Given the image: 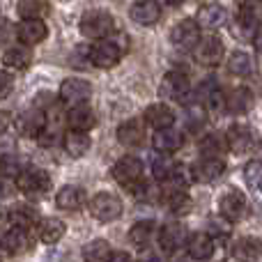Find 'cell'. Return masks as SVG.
<instances>
[{
	"mask_svg": "<svg viewBox=\"0 0 262 262\" xmlns=\"http://www.w3.org/2000/svg\"><path fill=\"white\" fill-rule=\"evenodd\" d=\"M78 28L90 39H106V35H111L113 30V16L106 9H90L81 16Z\"/></svg>",
	"mask_w": 262,
	"mask_h": 262,
	"instance_id": "1",
	"label": "cell"
},
{
	"mask_svg": "<svg viewBox=\"0 0 262 262\" xmlns=\"http://www.w3.org/2000/svg\"><path fill=\"white\" fill-rule=\"evenodd\" d=\"M16 189L28 198H39L51 189V177L41 168H23L16 175Z\"/></svg>",
	"mask_w": 262,
	"mask_h": 262,
	"instance_id": "2",
	"label": "cell"
},
{
	"mask_svg": "<svg viewBox=\"0 0 262 262\" xmlns=\"http://www.w3.org/2000/svg\"><path fill=\"white\" fill-rule=\"evenodd\" d=\"M90 212L97 221L101 223H111L122 214V200L115 193H108V191H101V193L92 195L90 200Z\"/></svg>",
	"mask_w": 262,
	"mask_h": 262,
	"instance_id": "3",
	"label": "cell"
},
{
	"mask_svg": "<svg viewBox=\"0 0 262 262\" xmlns=\"http://www.w3.org/2000/svg\"><path fill=\"white\" fill-rule=\"evenodd\" d=\"M122 58V49L111 39H97L88 51V60L99 69H111L120 62Z\"/></svg>",
	"mask_w": 262,
	"mask_h": 262,
	"instance_id": "4",
	"label": "cell"
},
{
	"mask_svg": "<svg viewBox=\"0 0 262 262\" xmlns=\"http://www.w3.org/2000/svg\"><path fill=\"white\" fill-rule=\"evenodd\" d=\"M223 55H226V49H223V41L219 37H200V41L193 46V58L203 67L221 64Z\"/></svg>",
	"mask_w": 262,
	"mask_h": 262,
	"instance_id": "5",
	"label": "cell"
},
{
	"mask_svg": "<svg viewBox=\"0 0 262 262\" xmlns=\"http://www.w3.org/2000/svg\"><path fill=\"white\" fill-rule=\"evenodd\" d=\"M111 172H113L118 184H122L124 189H134L143 180V161L138 157H122Z\"/></svg>",
	"mask_w": 262,
	"mask_h": 262,
	"instance_id": "6",
	"label": "cell"
},
{
	"mask_svg": "<svg viewBox=\"0 0 262 262\" xmlns=\"http://www.w3.org/2000/svg\"><path fill=\"white\" fill-rule=\"evenodd\" d=\"M226 143L228 149H232L235 154H249L258 147V136L246 124H232L226 134Z\"/></svg>",
	"mask_w": 262,
	"mask_h": 262,
	"instance_id": "7",
	"label": "cell"
},
{
	"mask_svg": "<svg viewBox=\"0 0 262 262\" xmlns=\"http://www.w3.org/2000/svg\"><path fill=\"white\" fill-rule=\"evenodd\" d=\"M163 99H170V101H186L191 92V83L186 78V74L182 72H170L163 76L161 81V88H159Z\"/></svg>",
	"mask_w": 262,
	"mask_h": 262,
	"instance_id": "8",
	"label": "cell"
},
{
	"mask_svg": "<svg viewBox=\"0 0 262 262\" xmlns=\"http://www.w3.org/2000/svg\"><path fill=\"white\" fill-rule=\"evenodd\" d=\"M170 41L180 51H193V46L200 41V26L193 18H184L170 30Z\"/></svg>",
	"mask_w": 262,
	"mask_h": 262,
	"instance_id": "9",
	"label": "cell"
},
{
	"mask_svg": "<svg viewBox=\"0 0 262 262\" xmlns=\"http://www.w3.org/2000/svg\"><path fill=\"white\" fill-rule=\"evenodd\" d=\"M157 235H159V244H161V249L166 251V253H177L180 249H184L186 239H189V235H186V228L182 226L180 221L166 223V226H163L161 230L157 232Z\"/></svg>",
	"mask_w": 262,
	"mask_h": 262,
	"instance_id": "10",
	"label": "cell"
},
{
	"mask_svg": "<svg viewBox=\"0 0 262 262\" xmlns=\"http://www.w3.org/2000/svg\"><path fill=\"white\" fill-rule=\"evenodd\" d=\"M92 95V85L83 78H67L60 85V101L67 106H78L85 104Z\"/></svg>",
	"mask_w": 262,
	"mask_h": 262,
	"instance_id": "11",
	"label": "cell"
},
{
	"mask_svg": "<svg viewBox=\"0 0 262 262\" xmlns=\"http://www.w3.org/2000/svg\"><path fill=\"white\" fill-rule=\"evenodd\" d=\"M219 212H221V216L226 219L228 223L239 221L246 214V195L242 193L239 189H228L226 193L221 195V200H219Z\"/></svg>",
	"mask_w": 262,
	"mask_h": 262,
	"instance_id": "12",
	"label": "cell"
},
{
	"mask_svg": "<svg viewBox=\"0 0 262 262\" xmlns=\"http://www.w3.org/2000/svg\"><path fill=\"white\" fill-rule=\"evenodd\" d=\"M32 246V239H30V230L26 228H9L7 232H3L0 237V249L9 255H21L26 253L28 249Z\"/></svg>",
	"mask_w": 262,
	"mask_h": 262,
	"instance_id": "13",
	"label": "cell"
},
{
	"mask_svg": "<svg viewBox=\"0 0 262 262\" xmlns=\"http://www.w3.org/2000/svg\"><path fill=\"white\" fill-rule=\"evenodd\" d=\"M46 35H49V28H46V23L41 21V18H23L16 28L18 41L26 46L39 44V41L46 39Z\"/></svg>",
	"mask_w": 262,
	"mask_h": 262,
	"instance_id": "14",
	"label": "cell"
},
{
	"mask_svg": "<svg viewBox=\"0 0 262 262\" xmlns=\"http://www.w3.org/2000/svg\"><path fill=\"white\" fill-rule=\"evenodd\" d=\"M223 172H226V163L219 157H203L191 168V175L195 182H216Z\"/></svg>",
	"mask_w": 262,
	"mask_h": 262,
	"instance_id": "15",
	"label": "cell"
},
{
	"mask_svg": "<svg viewBox=\"0 0 262 262\" xmlns=\"http://www.w3.org/2000/svg\"><path fill=\"white\" fill-rule=\"evenodd\" d=\"M129 18L138 26H154L161 18V7L157 0H138L129 7Z\"/></svg>",
	"mask_w": 262,
	"mask_h": 262,
	"instance_id": "16",
	"label": "cell"
},
{
	"mask_svg": "<svg viewBox=\"0 0 262 262\" xmlns=\"http://www.w3.org/2000/svg\"><path fill=\"white\" fill-rule=\"evenodd\" d=\"M16 127L21 131V136H28V138H39V134L46 127V113L41 108H30L26 113L18 115Z\"/></svg>",
	"mask_w": 262,
	"mask_h": 262,
	"instance_id": "17",
	"label": "cell"
},
{
	"mask_svg": "<svg viewBox=\"0 0 262 262\" xmlns=\"http://www.w3.org/2000/svg\"><path fill=\"white\" fill-rule=\"evenodd\" d=\"M195 23L200 28H207V30H219L228 23V12L223 5H203L198 9V16H195Z\"/></svg>",
	"mask_w": 262,
	"mask_h": 262,
	"instance_id": "18",
	"label": "cell"
},
{
	"mask_svg": "<svg viewBox=\"0 0 262 262\" xmlns=\"http://www.w3.org/2000/svg\"><path fill=\"white\" fill-rule=\"evenodd\" d=\"M152 145L157 152L161 154H172L184 145V136L182 131H177L175 127H168V129H157L154 131V138H152Z\"/></svg>",
	"mask_w": 262,
	"mask_h": 262,
	"instance_id": "19",
	"label": "cell"
},
{
	"mask_svg": "<svg viewBox=\"0 0 262 262\" xmlns=\"http://www.w3.org/2000/svg\"><path fill=\"white\" fill-rule=\"evenodd\" d=\"M85 205V191L81 186L67 184L55 193V207L62 209V212H76Z\"/></svg>",
	"mask_w": 262,
	"mask_h": 262,
	"instance_id": "20",
	"label": "cell"
},
{
	"mask_svg": "<svg viewBox=\"0 0 262 262\" xmlns=\"http://www.w3.org/2000/svg\"><path fill=\"white\" fill-rule=\"evenodd\" d=\"M145 124H149L154 131L157 129H168V127H172V122H175V113H172V108L170 106H166V104H149L147 108H145Z\"/></svg>",
	"mask_w": 262,
	"mask_h": 262,
	"instance_id": "21",
	"label": "cell"
},
{
	"mask_svg": "<svg viewBox=\"0 0 262 262\" xmlns=\"http://www.w3.org/2000/svg\"><path fill=\"white\" fill-rule=\"evenodd\" d=\"M186 251L193 260H209L214 255V239L207 232H193L186 239Z\"/></svg>",
	"mask_w": 262,
	"mask_h": 262,
	"instance_id": "22",
	"label": "cell"
},
{
	"mask_svg": "<svg viewBox=\"0 0 262 262\" xmlns=\"http://www.w3.org/2000/svg\"><path fill=\"white\" fill-rule=\"evenodd\" d=\"M145 138V124L140 122L138 118L124 120L118 127V140L124 145V147H138Z\"/></svg>",
	"mask_w": 262,
	"mask_h": 262,
	"instance_id": "23",
	"label": "cell"
},
{
	"mask_svg": "<svg viewBox=\"0 0 262 262\" xmlns=\"http://www.w3.org/2000/svg\"><path fill=\"white\" fill-rule=\"evenodd\" d=\"M97 118H95V111L85 104H78V106H72L67 113V124L72 131H90L95 127Z\"/></svg>",
	"mask_w": 262,
	"mask_h": 262,
	"instance_id": "24",
	"label": "cell"
},
{
	"mask_svg": "<svg viewBox=\"0 0 262 262\" xmlns=\"http://www.w3.org/2000/svg\"><path fill=\"white\" fill-rule=\"evenodd\" d=\"M223 106L235 115L249 113V111L253 108V92H251L249 88H235V90H230V95L223 99Z\"/></svg>",
	"mask_w": 262,
	"mask_h": 262,
	"instance_id": "25",
	"label": "cell"
},
{
	"mask_svg": "<svg viewBox=\"0 0 262 262\" xmlns=\"http://www.w3.org/2000/svg\"><path fill=\"white\" fill-rule=\"evenodd\" d=\"M232 255L239 262H255L262 258V242L255 237H244V239L232 244Z\"/></svg>",
	"mask_w": 262,
	"mask_h": 262,
	"instance_id": "26",
	"label": "cell"
},
{
	"mask_svg": "<svg viewBox=\"0 0 262 262\" xmlns=\"http://www.w3.org/2000/svg\"><path fill=\"white\" fill-rule=\"evenodd\" d=\"M64 223L60 221V219H41L39 223H37V237H39V242H44V244H55V242L62 239L64 235Z\"/></svg>",
	"mask_w": 262,
	"mask_h": 262,
	"instance_id": "27",
	"label": "cell"
},
{
	"mask_svg": "<svg viewBox=\"0 0 262 262\" xmlns=\"http://www.w3.org/2000/svg\"><path fill=\"white\" fill-rule=\"evenodd\" d=\"M62 145L69 157H83V154H88L92 140H90V136H88V131H69L62 138Z\"/></svg>",
	"mask_w": 262,
	"mask_h": 262,
	"instance_id": "28",
	"label": "cell"
},
{
	"mask_svg": "<svg viewBox=\"0 0 262 262\" xmlns=\"http://www.w3.org/2000/svg\"><path fill=\"white\" fill-rule=\"evenodd\" d=\"M154 237H157V223L149 221V219L134 223L129 230V239H131V244H136V246H147Z\"/></svg>",
	"mask_w": 262,
	"mask_h": 262,
	"instance_id": "29",
	"label": "cell"
},
{
	"mask_svg": "<svg viewBox=\"0 0 262 262\" xmlns=\"http://www.w3.org/2000/svg\"><path fill=\"white\" fill-rule=\"evenodd\" d=\"M30 62H32V53L28 46H12L3 55V64L9 69H26Z\"/></svg>",
	"mask_w": 262,
	"mask_h": 262,
	"instance_id": "30",
	"label": "cell"
},
{
	"mask_svg": "<svg viewBox=\"0 0 262 262\" xmlns=\"http://www.w3.org/2000/svg\"><path fill=\"white\" fill-rule=\"evenodd\" d=\"M198 149L203 157H219L221 159V154L228 149V143H226V136L221 134H207L200 138L198 143Z\"/></svg>",
	"mask_w": 262,
	"mask_h": 262,
	"instance_id": "31",
	"label": "cell"
},
{
	"mask_svg": "<svg viewBox=\"0 0 262 262\" xmlns=\"http://www.w3.org/2000/svg\"><path fill=\"white\" fill-rule=\"evenodd\" d=\"M111 253L113 251L106 239H92L83 246V260L85 262H108Z\"/></svg>",
	"mask_w": 262,
	"mask_h": 262,
	"instance_id": "32",
	"label": "cell"
},
{
	"mask_svg": "<svg viewBox=\"0 0 262 262\" xmlns=\"http://www.w3.org/2000/svg\"><path fill=\"white\" fill-rule=\"evenodd\" d=\"M228 72L232 76H249V74H253V58L244 51H235L228 58Z\"/></svg>",
	"mask_w": 262,
	"mask_h": 262,
	"instance_id": "33",
	"label": "cell"
},
{
	"mask_svg": "<svg viewBox=\"0 0 262 262\" xmlns=\"http://www.w3.org/2000/svg\"><path fill=\"white\" fill-rule=\"evenodd\" d=\"M131 193L136 195L138 200H145V203H157L159 198H161V189H159L157 182H145L140 180L138 184L134 186V189H129Z\"/></svg>",
	"mask_w": 262,
	"mask_h": 262,
	"instance_id": "34",
	"label": "cell"
},
{
	"mask_svg": "<svg viewBox=\"0 0 262 262\" xmlns=\"http://www.w3.org/2000/svg\"><path fill=\"white\" fill-rule=\"evenodd\" d=\"M16 12L21 18H41V14L46 12L44 0H18Z\"/></svg>",
	"mask_w": 262,
	"mask_h": 262,
	"instance_id": "35",
	"label": "cell"
},
{
	"mask_svg": "<svg viewBox=\"0 0 262 262\" xmlns=\"http://www.w3.org/2000/svg\"><path fill=\"white\" fill-rule=\"evenodd\" d=\"M172 168H175V161H170V157H168V154L159 152L157 157L152 159V175H154V180L166 182L168 177H170Z\"/></svg>",
	"mask_w": 262,
	"mask_h": 262,
	"instance_id": "36",
	"label": "cell"
},
{
	"mask_svg": "<svg viewBox=\"0 0 262 262\" xmlns=\"http://www.w3.org/2000/svg\"><path fill=\"white\" fill-rule=\"evenodd\" d=\"M9 216H12L14 226H16V228H26V230H30L35 223H39V221H37V212H35V209H30V207H16L12 214H9Z\"/></svg>",
	"mask_w": 262,
	"mask_h": 262,
	"instance_id": "37",
	"label": "cell"
},
{
	"mask_svg": "<svg viewBox=\"0 0 262 262\" xmlns=\"http://www.w3.org/2000/svg\"><path fill=\"white\" fill-rule=\"evenodd\" d=\"M207 120V108H205L200 101H193V104H186V124L189 129H198L205 124Z\"/></svg>",
	"mask_w": 262,
	"mask_h": 262,
	"instance_id": "38",
	"label": "cell"
},
{
	"mask_svg": "<svg viewBox=\"0 0 262 262\" xmlns=\"http://www.w3.org/2000/svg\"><path fill=\"white\" fill-rule=\"evenodd\" d=\"M166 198H168V207L175 214H186L191 209V200L186 195V191H166Z\"/></svg>",
	"mask_w": 262,
	"mask_h": 262,
	"instance_id": "39",
	"label": "cell"
},
{
	"mask_svg": "<svg viewBox=\"0 0 262 262\" xmlns=\"http://www.w3.org/2000/svg\"><path fill=\"white\" fill-rule=\"evenodd\" d=\"M21 170L23 166L18 161V157H14V154H3L0 157V175L3 177H16Z\"/></svg>",
	"mask_w": 262,
	"mask_h": 262,
	"instance_id": "40",
	"label": "cell"
},
{
	"mask_svg": "<svg viewBox=\"0 0 262 262\" xmlns=\"http://www.w3.org/2000/svg\"><path fill=\"white\" fill-rule=\"evenodd\" d=\"M244 175H246V182H249L253 189L262 191V161H251L249 166H246Z\"/></svg>",
	"mask_w": 262,
	"mask_h": 262,
	"instance_id": "41",
	"label": "cell"
},
{
	"mask_svg": "<svg viewBox=\"0 0 262 262\" xmlns=\"http://www.w3.org/2000/svg\"><path fill=\"white\" fill-rule=\"evenodd\" d=\"M14 90V78L9 72H5V69H0V99H5V97H9Z\"/></svg>",
	"mask_w": 262,
	"mask_h": 262,
	"instance_id": "42",
	"label": "cell"
},
{
	"mask_svg": "<svg viewBox=\"0 0 262 262\" xmlns=\"http://www.w3.org/2000/svg\"><path fill=\"white\" fill-rule=\"evenodd\" d=\"M12 37H14L12 23H9L7 18H0V49H3V46H7L9 41H12Z\"/></svg>",
	"mask_w": 262,
	"mask_h": 262,
	"instance_id": "43",
	"label": "cell"
},
{
	"mask_svg": "<svg viewBox=\"0 0 262 262\" xmlns=\"http://www.w3.org/2000/svg\"><path fill=\"white\" fill-rule=\"evenodd\" d=\"M14 193V184L9 182V177L0 175V198H12Z\"/></svg>",
	"mask_w": 262,
	"mask_h": 262,
	"instance_id": "44",
	"label": "cell"
},
{
	"mask_svg": "<svg viewBox=\"0 0 262 262\" xmlns=\"http://www.w3.org/2000/svg\"><path fill=\"white\" fill-rule=\"evenodd\" d=\"M108 262H131V260H129V253H124V251H113Z\"/></svg>",
	"mask_w": 262,
	"mask_h": 262,
	"instance_id": "45",
	"label": "cell"
},
{
	"mask_svg": "<svg viewBox=\"0 0 262 262\" xmlns=\"http://www.w3.org/2000/svg\"><path fill=\"white\" fill-rule=\"evenodd\" d=\"M9 124H12V118H9V113L0 111V134H5V131L9 129Z\"/></svg>",
	"mask_w": 262,
	"mask_h": 262,
	"instance_id": "46",
	"label": "cell"
},
{
	"mask_svg": "<svg viewBox=\"0 0 262 262\" xmlns=\"http://www.w3.org/2000/svg\"><path fill=\"white\" fill-rule=\"evenodd\" d=\"M253 39H255V46H258V51H260V53H262V30L258 32V35H255L253 37Z\"/></svg>",
	"mask_w": 262,
	"mask_h": 262,
	"instance_id": "47",
	"label": "cell"
},
{
	"mask_svg": "<svg viewBox=\"0 0 262 262\" xmlns=\"http://www.w3.org/2000/svg\"><path fill=\"white\" fill-rule=\"evenodd\" d=\"M166 3H168V5H172V7H177V5H182L184 0H166Z\"/></svg>",
	"mask_w": 262,
	"mask_h": 262,
	"instance_id": "48",
	"label": "cell"
},
{
	"mask_svg": "<svg viewBox=\"0 0 262 262\" xmlns=\"http://www.w3.org/2000/svg\"><path fill=\"white\" fill-rule=\"evenodd\" d=\"M5 216V212H3V209H0V219H3Z\"/></svg>",
	"mask_w": 262,
	"mask_h": 262,
	"instance_id": "49",
	"label": "cell"
}]
</instances>
